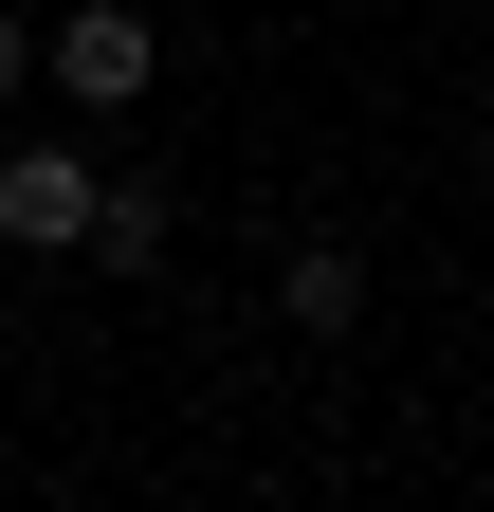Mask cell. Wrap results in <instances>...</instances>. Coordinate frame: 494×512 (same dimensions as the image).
<instances>
[{
    "label": "cell",
    "instance_id": "obj_1",
    "mask_svg": "<svg viewBox=\"0 0 494 512\" xmlns=\"http://www.w3.org/2000/svg\"><path fill=\"white\" fill-rule=\"evenodd\" d=\"M37 74L74 92V110H147V74H165V37H147V0H74V19L37 37Z\"/></svg>",
    "mask_w": 494,
    "mask_h": 512
},
{
    "label": "cell",
    "instance_id": "obj_2",
    "mask_svg": "<svg viewBox=\"0 0 494 512\" xmlns=\"http://www.w3.org/2000/svg\"><path fill=\"white\" fill-rule=\"evenodd\" d=\"M92 147H0V238H19V256H74L92 238Z\"/></svg>",
    "mask_w": 494,
    "mask_h": 512
},
{
    "label": "cell",
    "instance_id": "obj_3",
    "mask_svg": "<svg viewBox=\"0 0 494 512\" xmlns=\"http://www.w3.org/2000/svg\"><path fill=\"white\" fill-rule=\"evenodd\" d=\"M165 238H183V202H165L147 165H110V183H92V238H74V256H110V275H147Z\"/></svg>",
    "mask_w": 494,
    "mask_h": 512
},
{
    "label": "cell",
    "instance_id": "obj_4",
    "mask_svg": "<svg viewBox=\"0 0 494 512\" xmlns=\"http://www.w3.org/2000/svg\"><path fill=\"white\" fill-rule=\"evenodd\" d=\"M275 311H293V330H348V311H366V256L348 238H293L275 256Z\"/></svg>",
    "mask_w": 494,
    "mask_h": 512
},
{
    "label": "cell",
    "instance_id": "obj_5",
    "mask_svg": "<svg viewBox=\"0 0 494 512\" xmlns=\"http://www.w3.org/2000/svg\"><path fill=\"white\" fill-rule=\"evenodd\" d=\"M19 92H37V19L0 0V110H19Z\"/></svg>",
    "mask_w": 494,
    "mask_h": 512
}]
</instances>
